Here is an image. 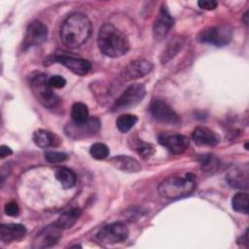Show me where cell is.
Returning a JSON list of instances; mask_svg holds the SVG:
<instances>
[{
  "label": "cell",
  "mask_w": 249,
  "mask_h": 249,
  "mask_svg": "<svg viewBox=\"0 0 249 249\" xmlns=\"http://www.w3.org/2000/svg\"><path fill=\"white\" fill-rule=\"evenodd\" d=\"M128 236V229L123 222H114L102 227L96 233V238L101 243L114 244L124 241Z\"/></svg>",
  "instance_id": "obj_7"
},
{
  "label": "cell",
  "mask_w": 249,
  "mask_h": 249,
  "mask_svg": "<svg viewBox=\"0 0 249 249\" xmlns=\"http://www.w3.org/2000/svg\"><path fill=\"white\" fill-rule=\"evenodd\" d=\"M146 95V89L142 84H132L128 86L124 92L117 98L112 109L121 111L131 108L140 103Z\"/></svg>",
  "instance_id": "obj_5"
},
{
  "label": "cell",
  "mask_w": 249,
  "mask_h": 249,
  "mask_svg": "<svg viewBox=\"0 0 249 249\" xmlns=\"http://www.w3.org/2000/svg\"><path fill=\"white\" fill-rule=\"evenodd\" d=\"M48 83L51 88L53 89H62L66 86V80L59 75H53L51 76L48 79Z\"/></svg>",
  "instance_id": "obj_31"
},
{
  "label": "cell",
  "mask_w": 249,
  "mask_h": 249,
  "mask_svg": "<svg viewBox=\"0 0 249 249\" xmlns=\"http://www.w3.org/2000/svg\"><path fill=\"white\" fill-rule=\"evenodd\" d=\"M199 163L201 165V168L205 172L215 171L219 168L220 161L217 158H215L213 155H204L200 157Z\"/></svg>",
  "instance_id": "obj_28"
},
{
  "label": "cell",
  "mask_w": 249,
  "mask_h": 249,
  "mask_svg": "<svg viewBox=\"0 0 249 249\" xmlns=\"http://www.w3.org/2000/svg\"><path fill=\"white\" fill-rule=\"evenodd\" d=\"M12 154H13V151L11 150L10 147H8V146H6V145H2V146L0 147V156H1L2 159L6 158L7 156H10V155H12Z\"/></svg>",
  "instance_id": "obj_34"
},
{
  "label": "cell",
  "mask_w": 249,
  "mask_h": 249,
  "mask_svg": "<svg viewBox=\"0 0 249 249\" xmlns=\"http://www.w3.org/2000/svg\"><path fill=\"white\" fill-rule=\"evenodd\" d=\"M4 210H5V213H6L8 216L15 217V216H18V215L19 214V207H18V204L17 201H15V200H12V201L7 202V203L5 204Z\"/></svg>",
  "instance_id": "obj_32"
},
{
  "label": "cell",
  "mask_w": 249,
  "mask_h": 249,
  "mask_svg": "<svg viewBox=\"0 0 249 249\" xmlns=\"http://www.w3.org/2000/svg\"><path fill=\"white\" fill-rule=\"evenodd\" d=\"M71 118L72 122L76 124L86 122L89 118L88 106L83 102L74 103L71 108Z\"/></svg>",
  "instance_id": "obj_25"
},
{
  "label": "cell",
  "mask_w": 249,
  "mask_h": 249,
  "mask_svg": "<svg viewBox=\"0 0 249 249\" xmlns=\"http://www.w3.org/2000/svg\"><path fill=\"white\" fill-rule=\"evenodd\" d=\"M192 139L198 146H216L220 142V136L205 126L196 127L192 133Z\"/></svg>",
  "instance_id": "obj_17"
},
{
  "label": "cell",
  "mask_w": 249,
  "mask_h": 249,
  "mask_svg": "<svg viewBox=\"0 0 249 249\" xmlns=\"http://www.w3.org/2000/svg\"><path fill=\"white\" fill-rule=\"evenodd\" d=\"M97 46L100 52L109 57L122 56L130 48L126 35L109 22L100 26L97 35Z\"/></svg>",
  "instance_id": "obj_2"
},
{
  "label": "cell",
  "mask_w": 249,
  "mask_h": 249,
  "mask_svg": "<svg viewBox=\"0 0 249 249\" xmlns=\"http://www.w3.org/2000/svg\"><path fill=\"white\" fill-rule=\"evenodd\" d=\"M131 149H134L137 154L143 159V160H147L149 159L151 156L154 155L155 153V149L154 146L150 143L144 142L141 139H136L132 141V145H131Z\"/></svg>",
  "instance_id": "obj_27"
},
{
  "label": "cell",
  "mask_w": 249,
  "mask_h": 249,
  "mask_svg": "<svg viewBox=\"0 0 249 249\" xmlns=\"http://www.w3.org/2000/svg\"><path fill=\"white\" fill-rule=\"evenodd\" d=\"M137 121H138V119L135 115L124 114V115L119 116V118L116 121V125L121 132L125 133V132L129 131L134 126V124L137 123Z\"/></svg>",
  "instance_id": "obj_26"
},
{
  "label": "cell",
  "mask_w": 249,
  "mask_h": 249,
  "mask_svg": "<svg viewBox=\"0 0 249 249\" xmlns=\"http://www.w3.org/2000/svg\"><path fill=\"white\" fill-rule=\"evenodd\" d=\"M100 128V121L96 117H90L86 122L71 123L65 127L66 134L74 139L89 137L95 134Z\"/></svg>",
  "instance_id": "obj_11"
},
{
  "label": "cell",
  "mask_w": 249,
  "mask_h": 249,
  "mask_svg": "<svg viewBox=\"0 0 249 249\" xmlns=\"http://www.w3.org/2000/svg\"><path fill=\"white\" fill-rule=\"evenodd\" d=\"M26 229L21 224H2L0 227V238L3 243H11L24 237Z\"/></svg>",
  "instance_id": "obj_18"
},
{
  "label": "cell",
  "mask_w": 249,
  "mask_h": 249,
  "mask_svg": "<svg viewBox=\"0 0 249 249\" xmlns=\"http://www.w3.org/2000/svg\"><path fill=\"white\" fill-rule=\"evenodd\" d=\"M153 69V64L146 59H135L130 61L121 72L123 81L129 82L137 80L149 74Z\"/></svg>",
  "instance_id": "obj_13"
},
{
  "label": "cell",
  "mask_w": 249,
  "mask_h": 249,
  "mask_svg": "<svg viewBox=\"0 0 249 249\" xmlns=\"http://www.w3.org/2000/svg\"><path fill=\"white\" fill-rule=\"evenodd\" d=\"M150 112L155 120L166 124H178L180 118L171 106L160 98H156L151 101Z\"/></svg>",
  "instance_id": "obj_10"
},
{
  "label": "cell",
  "mask_w": 249,
  "mask_h": 249,
  "mask_svg": "<svg viewBox=\"0 0 249 249\" xmlns=\"http://www.w3.org/2000/svg\"><path fill=\"white\" fill-rule=\"evenodd\" d=\"M48 27L42 21L35 19L31 21L25 31L22 42V49L27 50L31 47L40 46L48 39Z\"/></svg>",
  "instance_id": "obj_9"
},
{
  "label": "cell",
  "mask_w": 249,
  "mask_h": 249,
  "mask_svg": "<svg viewBox=\"0 0 249 249\" xmlns=\"http://www.w3.org/2000/svg\"><path fill=\"white\" fill-rule=\"evenodd\" d=\"M67 155L63 152H57V151H47L45 153V159L50 163H57L62 162L67 160Z\"/></svg>",
  "instance_id": "obj_30"
},
{
  "label": "cell",
  "mask_w": 249,
  "mask_h": 249,
  "mask_svg": "<svg viewBox=\"0 0 249 249\" xmlns=\"http://www.w3.org/2000/svg\"><path fill=\"white\" fill-rule=\"evenodd\" d=\"M48 77L44 73H39L32 77L30 88L37 100L46 108H53L59 103V97L53 92V88L48 83Z\"/></svg>",
  "instance_id": "obj_4"
},
{
  "label": "cell",
  "mask_w": 249,
  "mask_h": 249,
  "mask_svg": "<svg viewBox=\"0 0 249 249\" xmlns=\"http://www.w3.org/2000/svg\"><path fill=\"white\" fill-rule=\"evenodd\" d=\"M57 62L64 65L71 72L76 75L84 76L87 75L91 69V64L89 60L74 56H69L66 54H54L48 59L45 60V65H49L50 63Z\"/></svg>",
  "instance_id": "obj_8"
},
{
  "label": "cell",
  "mask_w": 249,
  "mask_h": 249,
  "mask_svg": "<svg viewBox=\"0 0 249 249\" xmlns=\"http://www.w3.org/2000/svg\"><path fill=\"white\" fill-rule=\"evenodd\" d=\"M61 229H59L55 224L50 225L44 228L36 235L33 241L34 248H49L55 245L61 237Z\"/></svg>",
  "instance_id": "obj_14"
},
{
  "label": "cell",
  "mask_w": 249,
  "mask_h": 249,
  "mask_svg": "<svg viewBox=\"0 0 249 249\" xmlns=\"http://www.w3.org/2000/svg\"><path fill=\"white\" fill-rule=\"evenodd\" d=\"M33 141L40 148H49L56 145V136L47 129H37L33 133Z\"/></svg>",
  "instance_id": "obj_22"
},
{
  "label": "cell",
  "mask_w": 249,
  "mask_h": 249,
  "mask_svg": "<svg viewBox=\"0 0 249 249\" xmlns=\"http://www.w3.org/2000/svg\"><path fill=\"white\" fill-rule=\"evenodd\" d=\"M110 163L117 169L128 172V173H136L141 170V165L134 158L125 156V155H120L113 157L110 159Z\"/></svg>",
  "instance_id": "obj_19"
},
{
  "label": "cell",
  "mask_w": 249,
  "mask_h": 249,
  "mask_svg": "<svg viewBox=\"0 0 249 249\" xmlns=\"http://www.w3.org/2000/svg\"><path fill=\"white\" fill-rule=\"evenodd\" d=\"M196 188V176L193 173L175 174L164 179L158 187L159 195L167 199L189 196Z\"/></svg>",
  "instance_id": "obj_3"
},
{
  "label": "cell",
  "mask_w": 249,
  "mask_h": 249,
  "mask_svg": "<svg viewBox=\"0 0 249 249\" xmlns=\"http://www.w3.org/2000/svg\"><path fill=\"white\" fill-rule=\"evenodd\" d=\"M55 178L64 189H70L76 184V174L67 167H59L55 171Z\"/></svg>",
  "instance_id": "obj_23"
},
{
  "label": "cell",
  "mask_w": 249,
  "mask_h": 249,
  "mask_svg": "<svg viewBox=\"0 0 249 249\" xmlns=\"http://www.w3.org/2000/svg\"><path fill=\"white\" fill-rule=\"evenodd\" d=\"M185 44V40L182 36H177L174 37L169 43L166 45V48L162 51L161 55H160V62L161 64H165L168 62L180 50Z\"/></svg>",
  "instance_id": "obj_20"
},
{
  "label": "cell",
  "mask_w": 249,
  "mask_h": 249,
  "mask_svg": "<svg viewBox=\"0 0 249 249\" xmlns=\"http://www.w3.org/2000/svg\"><path fill=\"white\" fill-rule=\"evenodd\" d=\"M159 143L175 155L184 153L189 147V139L182 134L162 133L158 137Z\"/></svg>",
  "instance_id": "obj_15"
},
{
  "label": "cell",
  "mask_w": 249,
  "mask_h": 249,
  "mask_svg": "<svg viewBox=\"0 0 249 249\" xmlns=\"http://www.w3.org/2000/svg\"><path fill=\"white\" fill-rule=\"evenodd\" d=\"M81 215V209L80 208H71L69 210H66L63 212L55 221V225L61 229V230H67L71 228L79 219Z\"/></svg>",
  "instance_id": "obj_21"
},
{
  "label": "cell",
  "mask_w": 249,
  "mask_h": 249,
  "mask_svg": "<svg viewBox=\"0 0 249 249\" xmlns=\"http://www.w3.org/2000/svg\"><path fill=\"white\" fill-rule=\"evenodd\" d=\"M89 154L95 160H104L109 156L110 151L107 145L100 142H96L90 146Z\"/></svg>",
  "instance_id": "obj_29"
},
{
  "label": "cell",
  "mask_w": 249,
  "mask_h": 249,
  "mask_svg": "<svg viewBox=\"0 0 249 249\" xmlns=\"http://www.w3.org/2000/svg\"><path fill=\"white\" fill-rule=\"evenodd\" d=\"M248 171L249 168L247 163H244L241 166H236L227 173L226 180L229 185L234 189L247 190L249 179Z\"/></svg>",
  "instance_id": "obj_16"
},
{
  "label": "cell",
  "mask_w": 249,
  "mask_h": 249,
  "mask_svg": "<svg viewBox=\"0 0 249 249\" xmlns=\"http://www.w3.org/2000/svg\"><path fill=\"white\" fill-rule=\"evenodd\" d=\"M91 33V23L82 13H74L65 18L60 28V39L64 46L75 49L82 46Z\"/></svg>",
  "instance_id": "obj_1"
},
{
  "label": "cell",
  "mask_w": 249,
  "mask_h": 249,
  "mask_svg": "<svg viewBox=\"0 0 249 249\" xmlns=\"http://www.w3.org/2000/svg\"><path fill=\"white\" fill-rule=\"evenodd\" d=\"M249 196L245 192L236 193L231 198V206L234 211L242 214H248Z\"/></svg>",
  "instance_id": "obj_24"
},
{
  "label": "cell",
  "mask_w": 249,
  "mask_h": 249,
  "mask_svg": "<svg viewBox=\"0 0 249 249\" xmlns=\"http://www.w3.org/2000/svg\"><path fill=\"white\" fill-rule=\"evenodd\" d=\"M231 38V30L224 25L209 26L200 30L196 36V40L200 43L211 44L222 47L227 45Z\"/></svg>",
  "instance_id": "obj_6"
},
{
  "label": "cell",
  "mask_w": 249,
  "mask_h": 249,
  "mask_svg": "<svg viewBox=\"0 0 249 249\" xmlns=\"http://www.w3.org/2000/svg\"><path fill=\"white\" fill-rule=\"evenodd\" d=\"M197 5L200 9L206 10V11H212L217 8L218 2L215 0H199L197 2Z\"/></svg>",
  "instance_id": "obj_33"
},
{
  "label": "cell",
  "mask_w": 249,
  "mask_h": 249,
  "mask_svg": "<svg viewBox=\"0 0 249 249\" xmlns=\"http://www.w3.org/2000/svg\"><path fill=\"white\" fill-rule=\"evenodd\" d=\"M174 25V18L170 15L167 7L162 4L153 25V35L155 40L161 41L169 33Z\"/></svg>",
  "instance_id": "obj_12"
}]
</instances>
